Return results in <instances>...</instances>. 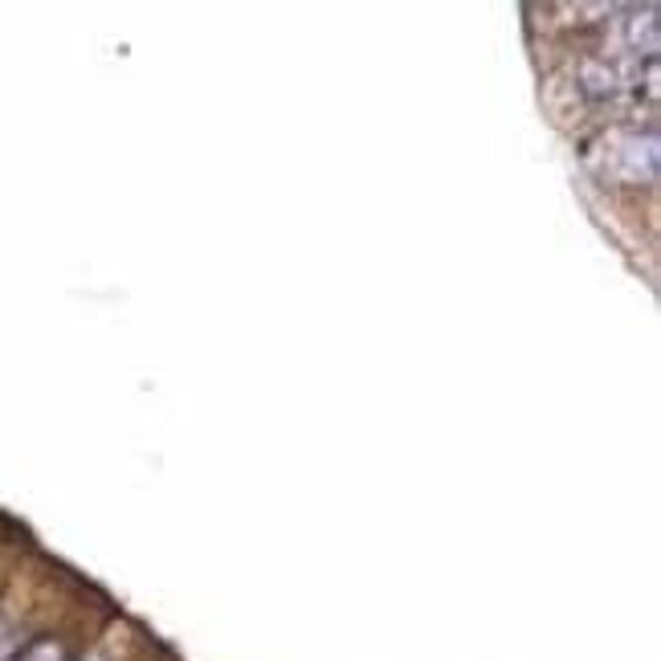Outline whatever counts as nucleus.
I'll return each mask as SVG.
<instances>
[{
  "mask_svg": "<svg viewBox=\"0 0 661 661\" xmlns=\"http://www.w3.org/2000/svg\"><path fill=\"white\" fill-rule=\"evenodd\" d=\"M588 163L612 184H649L658 176V136L641 127H612L592 143Z\"/></svg>",
  "mask_w": 661,
  "mask_h": 661,
  "instance_id": "nucleus-1",
  "label": "nucleus"
},
{
  "mask_svg": "<svg viewBox=\"0 0 661 661\" xmlns=\"http://www.w3.org/2000/svg\"><path fill=\"white\" fill-rule=\"evenodd\" d=\"M21 661H62V649L53 645V641H38Z\"/></svg>",
  "mask_w": 661,
  "mask_h": 661,
  "instance_id": "nucleus-2",
  "label": "nucleus"
}]
</instances>
